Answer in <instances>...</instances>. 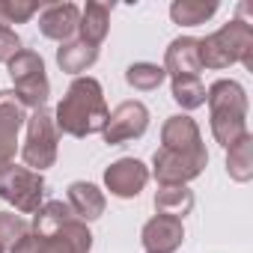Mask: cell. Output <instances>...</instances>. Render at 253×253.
I'll use <instances>...</instances> for the list:
<instances>
[{
	"instance_id": "277c9868",
	"label": "cell",
	"mask_w": 253,
	"mask_h": 253,
	"mask_svg": "<svg viewBox=\"0 0 253 253\" xmlns=\"http://www.w3.org/2000/svg\"><path fill=\"white\" fill-rule=\"evenodd\" d=\"M244 36H250V30L241 21H232L220 33L203 39L200 42V66H211V69L229 66L232 60H238L241 54L250 51V39H244Z\"/></svg>"
},
{
	"instance_id": "ba28073f",
	"label": "cell",
	"mask_w": 253,
	"mask_h": 253,
	"mask_svg": "<svg viewBox=\"0 0 253 253\" xmlns=\"http://www.w3.org/2000/svg\"><path fill=\"white\" fill-rule=\"evenodd\" d=\"M149 179V170L137 161V158H119L116 164L107 167L104 173V182H107V191L113 197H122V200H128V197H137L143 191Z\"/></svg>"
},
{
	"instance_id": "3957f363",
	"label": "cell",
	"mask_w": 253,
	"mask_h": 253,
	"mask_svg": "<svg viewBox=\"0 0 253 253\" xmlns=\"http://www.w3.org/2000/svg\"><path fill=\"white\" fill-rule=\"evenodd\" d=\"M42 194H45V179L42 173L36 170H27V167H6L0 173V197L9 200L18 211L30 214V211H39V203H42Z\"/></svg>"
},
{
	"instance_id": "7c38bea8",
	"label": "cell",
	"mask_w": 253,
	"mask_h": 253,
	"mask_svg": "<svg viewBox=\"0 0 253 253\" xmlns=\"http://www.w3.org/2000/svg\"><path fill=\"white\" fill-rule=\"evenodd\" d=\"M170 152H182V155H206L200 146V131L188 116H170V122L164 125V146Z\"/></svg>"
},
{
	"instance_id": "ac0fdd59",
	"label": "cell",
	"mask_w": 253,
	"mask_h": 253,
	"mask_svg": "<svg viewBox=\"0 0 253 253\" xmlns=\"http://www.w3.org/2000/svg\"><path fill=\"white\" fill-rule=\"evenodd\" d=\"M167 78V72L161 66H152V63H134L128 66V72H125V81H128L134 89H158L161 81Z\"/></svg>"
},
{
	"instance_id": "52a82bcc",
	"label": "cell",
	"mask_w": 253,
	"mask_h": 253,
	"mask_svg": "<svg viewBox=\"0 0 253 253\" xmlns=\"http://www.w3.org/2000/svg\"><path fill=\"white\" fill-rule=\"evenodd\" d=\"M203 167H206V155H182V152H170V149L155 152V176L161 185H182V182L200 176Z\"/></svg>"
},
{
	"instance_id": "44dd1931",
	"label": "cell",
	"mask_w": 253,
	"mask_h": 253,
	"mask_svg": "<svg viewBox=\"0 0 253 253\" xmlns=\"http://www.w3.org/2000/svg\"><path fill=\"white\" fill-rule=\"evenodd\" d=\"M27 235V223L21 214H12V211H0V247H15L21 238Z\"/></svg>"
},
{
	"instance_id": "e0dca14e",
	"label": "cell",
	"mask_w": 253,
	"mask_h": 253,
	"mask_svg": "<svg viewBox=\"0 0 253 253\" xmlns=\"http://www.w3.org/2000/svg\"><path fill=\"white\" fill-rule=\"evenodd\" d=\"M194 206V197L188 188L182 185H164L158 194H155V209L167 217H182L188 209Z\"/></svg>"
},
{
	"instance_id": "cb8c5ba5",
	"label": "cell",
	"mask_w": 253,
	"mask_h": 253,
	"mask_svg": "<svg viewBox=\"0 0 253 253\" xmlns=\"http://www.w3.org/2000/svg\"><path fill=\"white\" fill-rule=\"evenodd\" d=\"M0 253H3V247H0Z\"/></svg>"
},
{
	"instance_id": "5bb4252c",
	"label": "cell",
	"mask_w": 253,
	"mask_h": 253,
	"mask_svg": "<svg viewBox=\"0 0 253 253\" xmlns=\"http://www.w3.org/2000/svg\"><path fill=\"white\" fill-rule=\"evenodd\" d=\"M69 209L81 217V220H95L104 211V197L95 185L89 182H75L69 185Z\"/></svg>"
},
{
	"instance_id": "4fadbf2b",
	"label": "cell",
	"mask_w": 253,
	"mask_h": 253,
	"mask_svg": "<svg viewBox=\"0 0 253 253\" xmlns=\"http://www.w3.org/2000/svg\"><path fill=\"white\" fill-rule=\"evenodd\" d=\"M164 72H173V78H197L200 72V42L197 39H176L167 48Z\"/></svg>"
},
{
	"instance_id": "7a4b0ae2",
	"label": "cell",
	"mask_w": 253,
	"mask_h": 253,
	"mask_svg": "<svg viewBox=\"0 0 253 253\" xmlns=\"http://www.w3.org/2000/svg\"><path fill=\"white\" fill-rule=\"evenodd\" d=\"M9 78L15 84V92L18 95V104L24 107H42L48 101V75H45V63L36 51H18L12 60H9Z\"/></svg>"
},
{
	"instance_id": "2e32d148",
	"label": "cell",
	"mask_w": 253,
	"mask_h": 253,
	"mask_svg": "<svg viewBox=\"0 0 253 253\" xmlns=\"http://www.w3.org/2000/svg\"><path fill=\"white\" fill-rule=\"evenodd\" d=\"M95 60H98V48H92V45H86V42H81V39L66 42V45L57 51V63H60L63 72H84V69H89Z\"/></svg>"
},
{
	"instance_id": "9c48e42d",
	"label": "cell",
	"mask_w": 253,
	"mask_h": 253,
	"mask_svg": "<svg viewBox=\"0 0 253 253\" xmlns=\"http://www.w3.org/2000/svg\"><path fill=\"white\" fill-rule=\"evenodd\" d=\"M24 125V107L12 92H0V173H3L15 155V137Z\"/></svg>"
},
{
	"instance_id": "603a6c76",
	"label": "cell",
	"mask_w": 253,
	"mask_h": 253,
	"mask_svg": "<svg viewBox=\"0 0 253 253\" xmlns=\"http://www.w3.org/2000/svg\"><path fill=\"white\" fill-rule=\"evenodd\" d=\"M18 51H21L18 33L12 27H6V24H0V63H9Z\"/></svg>"
},
{
	"instance_id": "6da1fadb",
	"label": "cell",
	"mask_w": 253,
	"mask_h": 253,
	"mask_svg": "<svg viewBox=\"0 0 253 253\" xmlns=\"http://www.w3.org/2000/svg\"><path fill=\"white\" fill-rule=\"evenodd\" d=\"M107 122V107H104V95L95 78H78L66 98L57 107V128L72 134V137H86L104 128Z\"/></svg>"
},
{
	"instance_id": "ffe728a7",
	"label": "cell",
	"mask_w": 253,
	"mask_h": 253,
	"mask_svg": "<svg viewBox=\"0 0 253 253\" xmlns=\"http://www.w3.org/2000/svg\"><path fill=\"white\" fill-rule=\"evenodd\" d=\"M173 98L182 107H200L206 101V89L197 78H173Z\"/></svg>"
},
{
	"instance_id": "7402d4cb",
	"label": "cell",
	"mask_w": 253,
	"mask_h": 253,
	"mask_svg": "<svg viewBox=\"0 0 253 253\" xmlns=\"http://www.w3.org/2000/svg\"><path fill=\"white\" fill-rule=\"evenodd\" d=\"M39 6L36 3H0V24H21V21H27V18H33V12H36Z\"/></svg>"
},
{
	"instance_id": "8992f818",
	"label": "cell",
	"mask_w": 253,
	"mask_h": 253,
	"mask_svg": "<svg viewBox=\"0 0 253 253\" xmlns=\"http://www.w3.org/2000/svg\"><path fill=\"white\" fill-rule=\"evenodd\" d=\"M149 125V110L140 104V101H122L113 113H107V122H104V140L110 146H119V143H128L134 137H140Z\"/></svg>"
},
{
	"instance_id": "d6986e66",
	"label": "cell",
	"mask_w": 253,
	"mask_h": 253,
	"mask_svg": "<svg viewBox=\"0 0 253 253\" xmlns=\"http://www.w3.org/2000/svg\"><path fill=\"white\" fill-rule=\"evenodd\" d=\"M214 9H217V3H194V0H182V3L170 6V15H173L176 24L194 27V24H203L209 15H214Z\"/></svg>"
},
{
	"instance_id": "9a60e30c",
	"label": "cell",
	"mask_w": 253,
	"mask_h": 253,
	"mask_svg": "<svg viewBox=\"0 0 253 253\" xmlns=\"http://www.w3.org/2000/svg\"><path fill=\"white\" fill-rule=\"evenodd\" d=\"M107 24H110V9L104 3H86V9L81 12V24H78L81 42L98 48L101 39L107 36Z\"/></svg>"
},
{
	"instance_id": "5b68a950",
	"label": "cell",
	"mask_w": 253,
	"mask_h": 253,
	"mask_svg": "<svg viewBox=\"0 0 253 253\" xmlns=\"http://www.w3.org/2000/svg\"><path fill=\"white\" fill-rule=\"evenodd\" d=\"M57 158V125L54 116L45 107H36V113L27 122V146H24V161L36 173L51 167Z\"/></svg>"
},
{
	"instance_id": "8fae6325",
	"label": "cell",
	"mask_w": 253,
	"mask_h": 253,
	"mask_svg": "<svg viewBox=\"0 0 253 253\" xmlns=\"http://www.w3.org/2000/svg\"><path fill=\"white\" fill-rule=\"evenodd\" d=\"M182 238H185V229L179 217L158 214L143 226V247L149 253H173L182 244Z\"/></svg>"
},
{
	"instance_id": "30bf717a",
	"label": "cell",
	"mask_w": 253,
	"mask_h": 253,
	"mask_svg": "<svg viewBox=\"0 0 253 253\" xmlns=\"http://www.w3.org/2000/svg\"><path fill=\"white\" fill-rule=\"evenodd\" d=\"M78 24H81V9H78L75 3H51V6H45L42 15H39V30H42V36L57 39V42L72 39L75 30H78Z\"/></svg>"
}]
</instances>
